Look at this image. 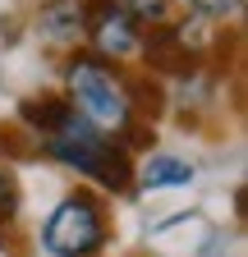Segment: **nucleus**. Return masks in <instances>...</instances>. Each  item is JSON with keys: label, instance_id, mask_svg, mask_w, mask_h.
<instances>
[{"label": "nucleus", "instance_id": "obj_1", "mask_svg": "<svg viewBox=\"0 0 248 257\" xmlns=\"http://www.w3.org/2000/svg\"><path fill=\"white\" fill-rule=\"evenodd\" d=\"M42 152L51 161H60L65 170L83 175L87 184H97L101 193H124L134 184L129 147H124L119 138H110V134H101V128H92L78 115H69L60 128H51V134L42 138Z\"/></svg>", "mask_w": 248, "mask_h": 257}, {"label": "nucleus", "instance_id": "obj_2", "mask_svg": "<svg viewBox=\"0 0 248 257\" xmlns=\"http://www.w3.org/2000/svg\"><path fill=\"white\" fill-rule=\"evenodd\" d=\"M65 101L74 106L78 119H87L92 128L119 138L138 124V110H134V96H129V78H124L110 60H97V55H74L65 64Z\"/></svg>", "mask_w": 248, "mask_h": 257}, {"label": "nucleus", "instance_id": "obj_3", "mask_svg": "<svg viewBox=\"0 0 248 257\" xmlns=\"http://www.w3.org/2000/svg\"><path fill=\"white\" fill-rule=\"evenodd\" d=\"M37 243L46 257H101V248L110 243V216H106L101 198L87 188L60 198L42 225Z\"/></svg>", "mask_w": 248, "mask_h": 257}, {"label": "nucleus", "instance_id": "obj_4", "mask_svg": "<svg viewBox=\"0 0 248 257\" xmlns=\"http://www.w3.org/2000/svg\"><path fill=\"white\" fill-rule=\"evenodd\" d=\"M83 37L92 42L97 60H134L143 46V23L119 5V0H87V28Z\"/></svg>", "mask_w": 248, "mask_h": 257}, {"label": "nucleus", "instance_id": "obj_5", "mask_svg": "<svg viewBox=\"0 0 248 257\" xmlns=\"http://www.w3.org/2000/svg\"><path fill=\"white\" fill-rule=\"evenodd\" d=\"M87 28V0H46L37 10V37L46 46H78Z\"/></svg>", "mask_w": 248, "mask_h": 257}, {"label": "nucleus", "instance_id": "obj_6", "mask_svg": "<svg viewBox=\"0 0 248 257\" xmlns=\"http://www.w3.org/2000/svg\"><path fill=\"white\" fill-rule=\"evenodd\" d=\"M193 179H198L193 161L170 156V152H152V156H143L138 166H134V184H138L143 193H161V188H189Z\"/></svg>", "mask_w": 248, "mask_h": 257}, {"label": "nucleus", "instance_id": "obj_7", "mask_svg": "<svg viewBox=\"0 0 248 257\" xmlns=\"http://www.w3.org/2000/svg\"><path fill=\"white\" fill-rule=\"evenodd\" d=\"M69 115H74V106L65 101V96H28V101L19 106V119H23V124H33V134H37V138H46L51 128H60Z\"/></svg>", "mask_w": 248, "mask_h": 257}, {"label": "nucleus", "instance_id": "obj_8", "mask_svg": "<svg viewBox=\"0 0 248 257\" xmlns=\"http://www.w3.org/2000/svg\"><path fill=\"white\" fill-rule=\"evenodd\" d=\"M124 10H129L143 28H152V23H166V14H170V5L175 0H119Z\"/></svg>", "mask_w": 248, "mask_h": 257}, {"label": "nucleus", "instance_id": "obj_9", "mask_svg": "<svg viewBox=\"0 0 248 257\" xmlns=\"http://www.w3.org/2000/svg\"><path fill=\"white\" fill-rule=\"evenodd\" d=\"M14 211H19V184H14V175L5 166H0V225H10Z\"/></svg>", "mask_w": 248, "mask_h": 257}, {"label": "nucleus", "instance_id": "obj_10", "mask_svg": "<svg viewBox=\"0 0 248 257\" xmlns=\"http://www.w3.org/2000/svg\"><path fill=\"white\" fill-rule=\"evenodd\" d=\"M189 5L198 14H207V19H230V14H239L243 0H189Z\"/></svg>", "mask_w": 248, "mask_h": 257}]
</instances>
